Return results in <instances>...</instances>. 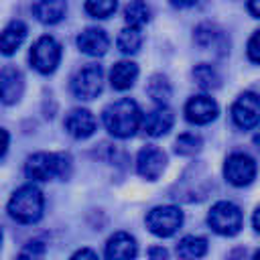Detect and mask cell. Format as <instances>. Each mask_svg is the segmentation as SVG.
<instances>
[{
  "label": "cell",
  "mask_w": 260,
  "mask_h": 260,
  "mask_svg": "<svg viewBox=\"0 0 260 260\" xmlns=\"http://www.w3.org/2000/svg\"><path fill=\"white\" fill-rule=\"evenodd\" d=\"M148 256H160V258H165L167 256V250L165 248H150L148 250Z\"/></svg>",
  "instance_id": "obj_33"
},
{
  "label": "cell",
  "mask_w": 260,
  "mask_h": 260,
  "mask_svg": "<svg viewBox=\"0 0 260 260\" xmlns=\"http://www.w3.org/2000/svg\"><path fill=\"white\" fill-rule=\"evenodd\" d=\"M43 193L35 185H22L8 201V213L20 223H35L43 215Z\"/></svg>",
  "instance_id": "obj_3"
},
{
  "label": "cell",
  "mask_w": 260,
  "mask_h": 260,
  "mask_svg": "<svg viewBox=\"0 0 260 260\" xmlns=\"http://www.w3.org/2000/svg\"><path fill=\"white\" fill-rule=\"evenodd\" d=\"M71 171V158L63 152H37L26 158L24 173L28 179L35 181H49V179H65Z\"/></svg>",
  "instance_id": "obj_2"
},
{
  "label": "cell",
  "mask_w": 260,
  "mask_h": 260,
  "mask_svg": "<svg viewBox=\"0 0 260 260\" xmlns=\"http://www.w3.org/2000/svg\"><path fill=\"white\" fill-rule=\"evenodd\" d=\"M248 57L254 63H260V30H256L248 41Z\"/></svg>",
  "instance_id": "obj_28"
},
{
  "label": "cell",
  "mask_w": 260,
  "mask_h": 260,
  "mask_svg": "<svg viewBox=\"0 0 260 260\" xmlns=\"http://www.w3.org/2000/svg\"><path fill=\"white\" fill-rule=\"evenodd\" d=\"M201 138L197 136V134H191V132H185V134H181L179 138H177V142H175V150L179 152V154H195L199 148H201Z\"/></svg>",
  "instance_id": "obj_26"
},
{
  "label": "cell",
  "mask_w": 260,
  "mask_h": 260,
  "mask_svg": "<svg viewBox=\"0 0 260 260\" xmlns=\"http://www.w3.org/2000/svg\"><path fill=\"white\" fill-rule=\"evenodd\" d=\"M223 175H225L228 183H232L236 187L250 185L256 177V162L252 156H248L244 152H234L228 156V160L223 165Z\"/></svg>",
  "instance_id": "obj_9"
},
{
  "label": "cell",
  "mask_w": 260,
  "mask_h": 260,
  "mask_svg": "<svg viewBox=\"0 0 260 260\" xmlns=\"http://www.w3.org/2000/svg\"><path fill=\"white\" fill-rule=\"evenodd\" d=\"M26 37V26L24 22L20 20H12L4 30H2V37H0V49L4 55H12L24 41Z\"/></svg>",
  "instance_id": "obj_19"
},
{
  "label": "cell",
  "mask_w": 260,
  "mask_h": 260,
  "mask_svg": "<svg viewBox=\"0 0 260 260\" xmlns=\"http://www.w3.org/2000/svg\"><path fill=\"white\" fill-rule=\"evenodd\" d=\"M185 116L191 124H209L217 116V104L209 95H193L185 106Z\"/></svg>",
  "instance_id": "obj_11"
},
{
  "label": "cell",
  "mask_w": 260,
  "mask_h": 260,
  "mask_svg": "<svg viewBox=\"0 0 260 260\" xmlns=\"http://www.w3.org/2000/svg\"><path fill=\"white\" fill-rule=\"evenodd\" d=\"M252 225H254V230L260 234V207H256V211H254V215H252Z\"/></svg>",
  "instance_id": "obj_31"
},
{
  "label": "cell",
  "mask_w": 260,
  "mask_h": 260,
  "mask_svg": "<svg viewBox=\"0 0 260 260\" xmlns=\"http://www.w3.org/2000/svg\"><path fill=\"white\" fill-rule=\"evenodd\" d=\"M45 254V244L43 242H39V240H32V242H28L22 250H20V258H28V256H43Z\"/></svg>",
  "instance_id": "obj_27"
},
{
  "label": "cell",
  "mask_w": 260,
  "mask_h": 260,
  "mask_svg": "<svg viewBox=\"0 0 260 260\" xmlns=\"http://www.w3.org/2000/svg\"><path fill=\"white\" fill-rule=\"evenodd\" d=\"M77 47L91 57H100L108 51L110 47V39L102 28H85L83 32H79L77 37Z\"/></svg>",
  "instance_id": "obj_14"
},
{
  "label": "cell",
  "mask_w": 260,
  "mask_h": 260,
  "mask_svg": "<svg viewBox=\"0 0 260 260\" xmlns=\"http://www.w3.org/2000/svg\"><path fill=\"white\" fill-rule=\"evenodd\" d=\"M67 0H32V14L45 24H55L65 16Z\"/></svg>",
  "instance_id": "obj_16"
},
{
  "label": "cell",
  "mask_w": 260,
  "mask_h": 260,
  "mask_svg": "<svg viewBox=\"0 0 260 260\" xmlns=\"http://www.w3.org/2000/svg\"><path fill=\"white\" fill-rule=\"evenodd\" d=\"M22 73L14 67H4L0 73V91H2V102L4 104H14L22 95Z\"/></svg>",
  "instance_id": "obj_15"
},
{
  "label": "cell",
  "mask_w": 260,
  "mask_h": 260,
  "mask_svg": "<svg viewBox=\"0 0 260 260\" xmlns=\"http://www.w3.org/2000/svg\"><path fill=\"white\" fill-rule=\"evenodd\" d=\"M136 77H138V67L132 61H118L110 71V83L118 91L130 89L134 85Z\"/></svg>",
  "instance_id": "obj_17"
},
{
  "label": "cell",
  "mask_w": 260,
  "mask_h": 260,
  "mask_svg": "<svg viewBox=\"0 0 260 260\" xmlns=\"http://www.w3.org/2000/svg\"><path fill=\"white\" fill-rule=\"evenodd\" d=\"M146 91L156 104H167L169 98H171V85H169L167 77H162V75H152L150 81H148Z\"/></svg>",
  "instance_id": "obj_23"
},
{
  "label": "cell",
  "mask_w": 260,
  "mask_h": 260,
  "mask_svg": "<svg viewBox=\"0 0 260 260\" xmlns=\"http://www.w3.org/2000/svg\"><path fill=\"white\" fill-rule=\"evenodd\" d=\"M148 18H150V10H148V6L142 0H132V2L126 4V8H124V20H126L128 26L140 28V26H144L148 22Z\"/></svg>",
  "instance_id": "obj_20"
},
{
  "label": "cell",
  "mask_w": 260,
  "mask_h": 260,
  "mask_svg": "<svg viewBox=\"0 0 260 260\" xmlns=\"http://www.w3.org/2000/svg\"><path fill=\"white\" fill-rule=\"evenodd\" d=\"M248 10L256 18H260V0H248Z\"/></svg>",
  "instance_id": "obj_30"
},
{
  "label": "cell",
  "mask_w": 260,
  "mask_h": 260,
  "mask_svg": "<svg viewBox=\"0 0 260 260\" xmlns=\"http://www.w3.org/2000/svg\"><path fill=\"white\" fill-rule=\"evenodd\" d=\"M165 162H167L165 152L160 148L152 146V144H146L136 156V171H138L140 177H144L148 181H154L165 171Z\"/></svg>",
  "instance_id": "obj_10"
},
{
  "label": "cell",
  "mask_w": 260,
  "mask_h": 260,
  "mask_svg": "<svg viewBox=\"0 0 260 260\" xmlns=\"http://www.w3.org/2000/svg\"><path fill=\"white\" fill-rule=\"evenodd\" d=\"M207 252V240L199 236H185L177 244V254L181 258H199Z\"/></svg>",
  "instance_id": "obj_21"
},
{
  "label": "cell",
  "mask_w": 260,
  "mask_h": 260,
  "mask_svg": "<svg viewBox=\"0 0 260 260\" xmlns=\"http://www.w3.org/2000/svg\"><path fill=\"white\" fill-rule=\"evenodd\" d=\"M138 252L136 248V242L130 234L126 232H118L114 234L108 244H106V256L108 258H134Z\"/></svg>",
  "instance_id": "obj_18"
},
{
  "label": "cell",
  "mask_w": 260,
  "mask_h": 260,
  "mask_svg": "<svg viewBox=\"0 0 260 260\" xmlns=\"http://www.w3.org/2000/svg\"><path fill=\"white\" fill-rule=\"evenodd\" d=\"M118 0H85V10L87 14L95 18H108L110 14L116 12Z\"/></svg>",
  "instance_id": "obj_25"
},
{
  "label": "cell",
  "mask_w": 260,
  "mask_h": 260,
  "mask_svg": "<svg viewBox=\"0 0 260 260\" xmlns=\"http://www.w3.org/2000/svg\"><path fill=\"white\" fill-rule=\"evenodd\" d=\"M175 6H179V8H189V6H193L197 0H171Z\"/></svg>",
  "instance_id": "obj_32"
},
{
  "label": "cell",
  "mask_w": 260,
  "mask_h": 260,
  "mask_svg": "<svg viewBox=\"0 0 260 260\" xmlns=\"http://www.w3.org/2000/svg\"><path fill=\"white\" fill-rule=\"evenodd\" d=\"M254 258H260V250H256V254H254Z\"/></svg>",
  "instance_id": "obj_35"
},
{
  "label": "cell",
  "mask_w": 260,
  "mask_h": 260,
  "mask_svg": "<svg viewBox=\"0 0 260 260\" xmlns=\"http://www.w3.org/2000/svg\"><path fill=\"white\" fill-rule=\"evenodd\" d=\"M193 77H195V81H197L203 89H215V87L219 85V75H217V71H215L211 65H207V63H199V65L193 69Z\"/></svg>",
  "instance_id": "obj_24"
},
{
  "label": "cell",
  "mask_w": 260,
  "mask_h": 260,
  "mask_svg": "<svg viewBox=\"0 0 260 260\" xmlns=\"http://www.w3.org/2000/svg\"><path fill=\"white\" fill-rule=\"evenodd\" d=\"M211 230L219 236H236L242 230V211L232 201H217L207 215Z\"/></svg>",
  "instance_id": "obj_4"
},
{
  "label": "cell",
  "mask_w": 260,
  "mask_h": 260,
  "mask_svg": "<svg viewBox=\"0 0 260 260\" xmlns=\"http://www.w3.org/2000/svg\"><path fill=\"white\" fill-rule=\"evenodd\" d=\"M102 85H104V71L100 65H85L81 67L73 81H71V91L75 98L79 100H93L100 91H102Z\"/></svg>",
  "instance_id": "obj_7"
},
{
  "label": "cell",
  "mask_w": 260,
  "mask_h": 260,
  "mask_svg": "<svg viewBox=\"0 0 260 260\" xmlns=\"http://www.w3.org/2000/svg\"><path fill=\"white\" fill-rule=\"evenodd\" d=\"M71 258H98V254L93 252V250H87V248H83V250H77Z\"/></svg>",
  "instance_id": "obj_29"
},
{
  "label": "cell",
  "mask_w": 260,
  "mask_h": 260,
  "mask_svg": "<svg viewBox=\"0 0 260 260\" xmlns=\"http://www.w3.org/2000/svg\"><path fill=\"white\" fill-rule=\"evenodd\" d=\"M254 144H256V146H258V150H260V132L254 136Z\"/></svg>",
  "instance_id": "obj_34"
},
{
  "label": "cell",
  "mask_w": 260,
  "mask_h": 260,
  "mask_svg": "<svg viewBox=\"0 0 260 260\" xmlns=\"http://www.w3.org/2000/svg\"><path fill=\"white\" fill-rule=\"evenodd\" d=\"M140 43H142V37H140V30L136 26H126L118 35V49L126 55L136 53L140 49Z\"/></svg>",
  "instance_id": "obj_22"
},
{
  "label": "cell",
  "mask_w": 260,
  "mask_h": 260,
  "mask_svg": "<svg viewBox=\"0 0 260 260\" xmlns=\"http://www.w3.org/2000/svg\"><path fill=\"white\" fill-rule=\"evenodd\" d=\"M173 122H175L173 112L165 104H158L154 110H150L142 118V130L148 136H162L173 128Z\"/></svg>",
  "instance_id": "obj_12"
},
{
  "label": "cell",
  "mask_w": 260,
  "mask_h": 260,
  "mask_svg": "<svg viewBox=\"0 0 260 260\" xmlns=\"http://www.w3.org/2000/svg\"><path fill=\"white\" fill-rule=\"evenodd\" d=\"M140 124H142L140 108L130 98H122V100L110 104L104 110V126L116 138H128V136H132L138 130Z\"/></svg>",
  "instance_id": "obj_1"
},
{
  "label": "cell",
  "mask_w": 260,
  "mask_h": 260,
  "mask_svg": "<svg viewBox=\"0 0 260 260\" xmlns=\"http://www.w3.org/2000/svg\"><path fill=\"white\" fill-rule=\"evenodd\" d=\"M232 118L238 128L250 130L260 124V95L254 91H244L232 106Z\"/></svg>",
  "instance_id": "obj_8"
},
{
  "label": "cell",
  "mask_w": 260,
  "mask_h": 260,
  "mask_svg": "<svg viewBox=\"0 0 260 260\" xmlns=\"http://www.w3.org/2000/svg\"><path fill=\"white\" fill-rule=\"evenodd\" d=\"M65 128L73 138H89L95 132V118L87 110H71L65 118Z\"/></svg>",
  "instance_id": "obj_13"
},
{
  "label": "cell",
  "mask_w": 260,
  "mask_h": 260,
  "mask_svg": "<svg viewBox=\"0 0 260 260\" xmlns=\"http://www.w3.org/2000/svg\"><path fill=\"white\" fill-rule=\"evenodd\" d=\"M183 223V211L175 205H158L148 211L146 215V225L148 230L158 236V238H169L173 236Z\"/></svg>",
  "instance_id": "obj_5"
},
{
  "label": "cell",
  "mask_w": 260,
  "mask_h": 260,
  "mask_svg": "<svg viewBox=\"0 0 260 260\" xmlns=\"http://www.w3.org/2000/svg\"><path fill=\"white\" fill-rule=\"evenodd\" d=\"M61 61V45L53 37H41L30 49V63L39 73H53Z\"/></svg>",
  "instance_id": "obj_6"
}]
</instances>
